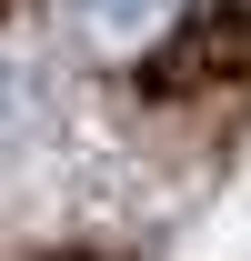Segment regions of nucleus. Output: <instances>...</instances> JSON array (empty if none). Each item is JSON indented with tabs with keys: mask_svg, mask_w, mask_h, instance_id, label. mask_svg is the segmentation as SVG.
Here are the masks:
<instances>
[{
	"mask_svg": "<svg viewBox=\"0 0 251 261\" xmlns=\"http://www.w3.org/2000/svg\"><path fill=\"white\" fill-rule=\"evenodd\" d=\"M171 20H181V0H70V31H81V50H101V61H141Z\"/></svg>",
	"mask_w": 251,
	"mask_h": 261,
	"instance_id": "f257e3e1",
	"label": "nucleus"
}]
</instances>
